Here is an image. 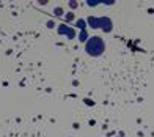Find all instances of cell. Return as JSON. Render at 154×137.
Here are the masks:
<instances>
[{"instance_id":"1","label":"cell","mask_w":154,"mask_h":137,"mask_svg":"<svg viewBox=\"0 0 154 137\" xmlns=\"http://www.w3.org/2000/svg\"><path fill=\"white\" fill-rule=\"evenodd\" d=\"M87 52L90 54V55H99V54H102L104 51V41L101 38H97V36H93L91 39L87 43Z\"/></svg>"},{"instance_id":"2","label":"cell","mask_w":154,"mask_h":137,"mask_svg":"<svg viewBox=\"0 0 154 137\" xmlns=\"http://www.w3.org/2000/svg\"><path fill=\"white\" fill-rule=\"evenodd\" d=\"M88 24L91 25V27H94V29H97L99 25H104V24L110 25V20L109 19H94V17H90L88 19Z\"/></svg>"}]
</instances>
